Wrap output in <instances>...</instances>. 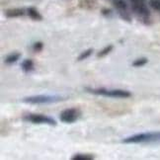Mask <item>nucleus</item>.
Returning <instances> with one entry per match:
<instances>
[{
    "mask_svg": "<svg viewBox=\"0 0 160 160\" xmlns=\"http://www.w3.org/2000/svg\"><path fill=\"white\" fill-rule=\"evenodd\" d=\"M160 141V132H143L133 134L130 138H127L122 140L125 143H142V142H155Z\"/></svg>",
    "mask_w": 160,
    "mask_h": 160,
    "instance_id": "f257e3e1",
    "label": "nucleus"
},
{
    "mask_svg": "<svg viewBox=\"0 0 160 160\" xmlns=\"http://www.w3.org/2000/svg\"><path fill=\"white\" fill-rule=\"evenodd\" d=\"M62 99H63L62 97L58 95H38V96L27 97L23 101L30 104H48V103L62 101Z\"/></svg>",
    "mask_w": 160,
    "mask_h": 160,
    "instance_id": "f03ea898",
    "label": "nucleus"
},
{
    "mask_svg": "<svg viewBox=\"0 0 160 160\" xmlns=\"http://www.w3.org/2000/svg\"><path fill=\"white\" fill-rule=\"evenodd\" d=\"M87 90L90 91V93L109 96V97H113V98H128V97H131V92L125 91V90H106L104 88H100V89L87 88Z\"/></svg>",
    "mask_w": 160,
    "mask_h": 160,
    "instance_id": "7ed1b4c3",
    "label": "nucleus"
},
{
    "mask_svg": "<svg viewBox=\"0 0 160 160\" xmlns=\"http://www.w3.org/2000/svg\"><path fill=\"white\" fill-rule=\"evenodd\" d=\"M81 113L77 108H70V109H66L60 113L59 119L62 122L65 124H72V122H76Z\"/></svg>",
    "mask_w": 160,
    "mask_h": 160,
    "instance_id": "20e7f679",
    "label": "nucleus"
},
{
    "mask_svg": "<svg viewBox=\"0 0 160 160\" xmlns=\"http://www.w3.org/2000/svg\"><path fill=\"white\" fill-rule=\"evenodd\" d=\"M132 10L141 17H148L149 11L145 5V0H131Z\"/></svg>",
    "mask_w": 160,
    "mask_h": 160,
    "instance_id": "39448f33",
    "label": "nucleus"
},
{
    "mask_svg": "<svg viewBox=\"0 0 160 160\" xmlns=\"http://www.w3.org/2000/svg\"><path fill=\"white\" fill-rule=\"evenodd\" d=\"M27 120L32 122L33 124H47L51 126H55L57 122H55L52 118L44 115H29L27 117Z\"/></svg>",
    "mask_w": 160,
    "mask_h": 160,
    "instance_id": "423d86ee",
    "label": "nucleus"
},
{
    "mask_svg": "<svg viewBox=\"0 0 160 160\" xmlns=\"http://www.w3.org/2000/svg\"><path fill=\"white\" fill-rule=\"evenodd\" d=\"M24 14V10L19 9V8H15V9H9L5 12V15L9 17V18H14V17H20L23 16Z\"/></svg>",
    "mask_w": 160,
    "mask_h": 160,
    "instance_id": "0eeeda50",
    "label": "nucleus"
},
{
    "mask_svg": "<svg viewBox=\"0 0 160 160\" xmlns=\"http://www.w3.org/2000/svg\"><path fill=\"white\" fill-rule=\"evenodd\" d=\"M22 69L25 72H29L34 69V61L32 59H25L21 64Z\"/></svg>",
    "mask_w": 160,
    "mask_h": 160,
    "instance_id": "6e6552de",
    "label": "nucleus"
},
{
    "mask_svg": "<svg viewBox=\"0 0 160 160\" xmlns=\"http://www.w3.org/2000/svg\"><path fill=\"white\" fill-rule=\"evenodd\" d=\"M28 15L31 18H32L33 20H35V21H41L42 19V15L35 8H33V7H31V8L28 9Z\"/></svg>",
    "mask_w": 160,
    "mask_h": 160,
    "instance_id": "1a4fd4ad",
    "label": "nucleus"
},
{
    "mask_svg": "<svg viewBox=\"0 0 160 160\" xmlns=\"http://www.w3.org/2000/svg\"><path fill=\"white\" fill-rule=\"evenodd\" d=\"M114 5H115V7L118 9L119 11H126L127 8H128L127 3L124 1V0H115Z\"/></svg>",
    "mask_w": 160,
    "mask_h": 160,
    "instance_id": "9d476101",
    "label": "nucleus"
},
{
    "mask_svg": "<svg viewBox=\"0 0 160 160\" xmlns=\"http://www.w3.org/2000/svg\"><path fill=\"white\" fill-rule=\"evenodd\" d=\"M21 58V54L20 53H11L9 54L7 58H5V62L7 63H13L16 62V61Z\"/></svg>",
    "mask_w": 160,
    "mask_h": 160,
    "instance_id": "9b49d317",
    "label": "nucleus"
},
{
    "mask_svg": "<svg viewBox=\"0 0 160 160\" xmlns=\"http://www.w3.org/2000/svg\"><path fill=\"white\" fill-rule=\"evenodd\" d=\"M94 157L89 154H75L72 157L73 160H92Z\"/></svg>",
    "mask_w": 160,
    "mask_h": 160,
    "instance_id": "f8f14e48",
    "label": "nucleus"
},
{
    "mask_svg": "<svg viewBox=\"0 0 160 160\" xmlns=\"http://www.w3.org/2000/svg\"><path fill=\"white\" fill-rule=\"evenodd\" d=\"M146 62H147V59L146 58H139V59L134 60L133 62H132V65L135 66V67H139V66L144 65Z\"/></svg>",
    "mask_w": 160,
    "mask_h": 160,
    "instance_id": "ddd939ff",
    "label": "nucleus"
},
{
    "mask_svg": "<svg viewBox=\"0 0 160 160\" xmlns=\"http://www.w3.org/2000/svg\"><path fill=\"white\" fill-rule=\"evenodd\" d=\"M112 50H113V46H112V45H110V46H108V47H106L105 48H104V50H103L102 52H100L99 53H98V57H99V58H102V57H104V55L108 54Z\"/></svg>",
    "mask_w": 160,
    "mask_h": 160,
    "instance_id": "4468645a",
    "label": "nucleus"
},
{
    "mask_svg": "<svg viewBox=\"0 0 160 160\" xmlns=\"http://www.w3.org/2000/svg\"><path fill=\"white\" fill-rule=\"evenodd\" d=\"M92 52H93V50H92V48H89V50H87L86 52H83L78 57V60H83V59H85V58H87L89 57V55L92 53Z\"/></svg>",
    "mask_w": 160,
    "mask_h": 160,
    "instance_id": "2eb2a0df",
    "label": "nucleus"
},
{
    "mask_svg": "<svg viewBox=\"0 0 160 160\" xmlns=\"http://www.w3.org/2000/svg\"><path fill=\"white\" fill-rule=\"evenodd\" d=\"M149 5L153 9L160 11V0H149Z\"/></svg>",
    "mask_w": 160,
    "mask_h": 160,
    "instance_id": "dca6fc26",
    "label": "nucleus"
},
{
    "mask_svg": "<svg viewBox=\"0 0 160 160\" xmlns=\"http://www.w3.org/2000/svg\"><path fill=\"white\" fill-rule=\"evenodd\" d=\"M42 47H44L42 42H36V44L34 45V51L35 52H41L42 50Z\"/></svg>",
    "mask_w": 160,
    "mask_h": 160,
    "instance_id": "f3484780",
    "label": "nucleus"
}]
</instances>
